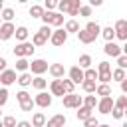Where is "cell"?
Listing matches in <instances>:
<instances>
[{
  "instance_id": "cell-44",
  "label": "cell",
  "mask_w": 127,
  "mask_h": 127,
  "mask_svg": "<svg viewBox=\"0 0 127 127\" xmlns=\"http://www.w3.org/2000/svg\"><path fill=\"white\" fill-rule=\"evenodd\" d=\"M117 64H119V69H125L127 67V56H119L117 58Z\"/></svg>"
},
{
  "instance_id": "cell-10",
  "label": "cell",
  "mask_w": 127,
  "mask_h": 127,
  "mask_svg": "<svg viewBox=\"0 0 127 127\" xmlns=\"http://www.w3.org/2000/svg\"><path fill=\"white\" fill-rule=\"evenodd\" d=\"M50 42H52V46H64V44L67 42V32H65V30H56V32H52Z\"/></svg>"
},
{
  "instance_id": "cell-42",
  "label": "cell",
  "mask_w": 127,
  "mask_h": 127,
  "mask_svg": "<svg viewBox=\"0 0 127 127\" xmlns=\"http://www.w3.org/2000/svg\"><path fill=\"white\" fill-rule=\"evenodd\" d=\"M6 101H8V89L2 87V89H0V107L6 105Z\"/></svg>"
},
{
  "instance_id": "cell-5",
  "label": "cell",
  "mask_w": 127,
  "mask_h": 127,
  "mask_svg": "<svg viewBox=\"0 0 127 127\" xmlns=\"http://www.w3.org/2000/svg\"><path fill=\"white\" fill-rule=\"evenodd\" d=\"M62 101H64V107H67V109H79V107L83 105V99H81L79 95H75V93H67V95H64Z\"/></svg>"
},
{
  "instance_id": "cell-7",
  "label": "cell",
  "mask_w": 127,
  "mask_h": 127,
  "mask_svg": "<svg viewBox=\"0 0 127 127\" xmlns=\"http://www.w3.org/2000/svg\"><path fill=\"white\" fill-rule=\"evenodd\" d=\"M97 107H99V111H101L103 115H109V113L113 111V107H115V101H113L111 95H109V97H101V99L97 101Z\"/></svg>"
},
{
  "instance_id": "cell-53",
  "label": "cell",
  "mask_w": 127,
  "mask_h": 127,
  "mask_svg": "<svg viewBox=\"0 0 127 127\" xmlns=\"http://www.w3.org/2000/svg\"><path fill=\"white\" fill-rule=\"evenodd\" d=\"M97 127H111V125H97Z\"/></svg>"
},
{
  "instance_id": "cell-25",
  "label": "cell",
  "mask_w": 127,
  "mask_h": 127,
  "mask_svg": "<svg viewBox=\"0 0 127 127\" xmlns=\"http://www.w3.org/2000/svg\"><path fill=\"white\" fill-rule=\"evenodd\" d=\"M89 117H91V109H87V107L81 105V107L77 109V119H79V121H85V119H89Z\"/></svg>"
},
{
  "instance_id": "cell-1",
  "label": "cell",
  "mask_w": 127,
  "mask_h": 127,
  "mask_svg": "<svg viewBox=\"0 0 127 127\" xmlns=\"http://www.w3.org/2000/svg\"><path fill=\"white\" fill-rule=\"evenodd\" d=\"M58 8H60V12H65L69 16H75V14H79L81 0H62V2H58Z\"/></svg>"
},
{
  "instance_id": "cell-4",
  "label": "cell",
  "mask_w": 127,
  "mask_h": 127,
  "mask_svg": "<svg viewBox=\"0 0 127 127\" xmlns=\"http://www.w3.org/2000/svg\"><path fill=\"white\" fill-rule=\"evenodd\" d=\"M97 79L101 83H109L111 81V65H109V62H99V65H97Z\"/></svg>"
},
{
  "instance_id": "cell-43",
  "label": "cell",
  "mask_w": 127,
  "mask_h": 127,
  "mask_svg": "<svg viewBox=\"0 0 127 127\" xmlns=\"http://www.w3.org/2000/svg\"><path fill=\"white\" fill-rule=\"evenodd\" d=\"M83 123H85V127H97V125H99V121H97V119H95L93 115H91L89 119H85Z\"/></svg>"
},
{
  "instance_id": "cell-21",
  "label": "cell",
  "mask_w": 127,
  "mask_h": 127,
  "mask_svg": "<svg viewBox=\"0 0 127 127\" xmlns=\"http://www.w3.org/2000/svg\"><path fill=\"white\" fill-rule=\"evenodd\" d=\"M28 28H24V26H20V28H16V32H14V36H16V40L22 44V42H26V38H28Z\"/></svg>"
},
{
  "instance_id": "cell-38",
  "label": "cell",
  "mask_w": 127,
  "mask_h": 127,
  "mask_svg": "<svg viewBox=\"0 0 127 127\" xmlns=\"http://www.w3.org/2000/svg\"><path fill=\"white\" fill-rule=\"evenodd\" d=\"M115 107L121 109V111H125V109H127V95H121V97L115 101Z\"/></svg>"
},
{
  "instance_id": "cell-3",
  "label": "cell",
  "mask_w": 127,
  "mask_h": 127,
  "mask_svg": "<svg viewBox=\"0 0 127 127\" xmlns=\"http://www.w3.org/2000/svg\"><path fill=\"white\" fill-rule=\"evenodd\" d=\"M42 20H44V26H62L64 24V14H60V12H44Z\"/></svg>"
},
{
  "instance_id": "cell-35",
  "label": "cell",
  "mask_w": 127,
  "mask_h": 127,
  "mask_svg": "<svg viewBox=\"0 0 127 127\" xmlns=\"http://www.w3.org/2000/svg\"><path fill=\"white\" fill-rule=\"evenodd\" d=\"M111 77H113V79H117V81L121 83V81L125 79V69H119V67H117V69H113V71H111Z\"/></svg>"
},
{
  "instance_id": "cell-46",
  "label": "cell",
  "mask_w": 127,
  "mask_h": 127,
  "mask_svg": "<svg viewBox=\"0 0 127 127\" xmlns=\"http://www.w3.org/2000/svg\"><path fill=\"white\" fill-rule=\"evenodd\" d=\"M111 115H113V119H121L125 113L121 111V109H117V107H113V111H111Z\"/></svg>"
},
{
  "instance_id": "cell-45",
  "label": "cell",
  "mask_w": 127,
  "mask_h": 127,
  "mask_svg": "<svg viewBox=\"0 0 127 127\" xmlns=\"http://www.w3.org/2000/svg\"><path fill=\"white\" fill-rule=\"evenodd\" d=\"M79 14H81V16H89V14H91V6H83V4H81Z\"/></svg>"
},
{
  "instance_id": "cell-16",
  "label": "cell",
  "mask_w": 127,
  "mask_h": 127,
  "mask_svg": "<svg viewBox=\"0 0 127 127\" xmlns=\"http://www.w3.org/2000/svg\"><path fill=\"white\" fill-rule=\"evenodd\" d=\"M34 103H36V105H40V107H50V105H52V95H48V93L40 91V93L34 97Z\"/></svg>"
},
{
  "instance_id": "cell-48",
  "label": "cell",
  "mask_w": 127,
  "mask_h": 127,
  "mask_svg": "<svg viewBox=\"0 0 127 127\" xmlns=\"http://www.w3.org/2000/svg\"><path fill=\"white\" fill-rule=\"evenodd\" d=\"M121 91H123V93H127V77L121 81Z\"/></svg>"
},
{
  "instance_id": "cell-30",
  "label": "cell",
  "mask_w": 127,
  "mask_h": 127,
  "mask_svg": "<svg viewBox=\"0 0 127 127\" xmlns=\"http://www.w3.org/2000/svg\"><path fill=\"white\" fill-rule=\"evenodd\" d=\"M64 30H65V32H75V34H77V32H79V24H77L75 20H67Z\"/></svg>"
},
{
  "instance_id": "cell-18",
  "label": "cell",
  "mask_w": 127,
  "mask_h": 127,
  "mask_svg": "<svg viewBox=\"0 0 127 127\" xmlns=\"http://www.w3.org/2000/svg\"><path fill=\"white\" fill-rule=\"evenodd\" d=\"M65 125V117L64 115H54V117H50L48 121H46V127H64Z\"/></svg>"
},
{
  "instance_id": "cell-24",
  "label": "cell",
  "mask_w": 127,
  "mask_h": 127,
  "mask_svg": "<svg viewBox=\"0 0 127 127\" xmlns=\"http://www.w3.org/2000/svg\"><path fill=\"white\" fill-rule=\"evenodd\" d=\"M46 85H48V81H46L44 77H40V75L32 79V87H34V89H38V91H42V89H44Z\"/></svg>"
},
{
  "instance_id": "cell-33",
  "label": "cell",
  "mask_w": 127,
  "mask_h": 127,
  "mask_svg": "<svg viewBox=\"0 0 127 127\" xmlns=\"http://www.w3.org/2000/svg\"><path fill=\"white\" fill-rule=\"evenodd\" d=\"M28 67H30V62H28L26 58H20V60L16 62V69H18V71H26Z\"/></svg>"
},
{
  "instance_id": "cell-55",
  "label": "cell",
  "mask_w": 127,
  "mask_h": 127,
  "mask_svg": "<svg viewBox=\"0 0 127 127\" xmlns=\"http://www.w3.org/2000/svg\"><path fill=\"white\" fill-rule=\"evenodd\" d=\"M0 127H4V125H2V119H0Z\"/></svg>"
},
{
  "instance_id": "cell-36",
  "label": "cell",
  "mask_w": 127,
  "mask_h": 127,
  "mask_svg": "<svg viewBox=\"0 0 127 127\" xmlns=\"http://www.w3.org/2000/svg\"><path fill=\"white\" fill-rule=\"evenodd\" d=\"M0 18H4V22H12V18H14V10H12V8H4Z\"/></svg>"
},
{
  "instance_id": "cell-32",
  "label": "cell",
  "mask_w": 127,
  "mask_h": 127,
  "mask_svg": "<svg viewBox=\"0 0 127 127\" xmlns=\"http://www.w3.org/2000/svg\"><path fill=\"white\" fill-rule=\"evenodd\" d=\"M97 105V99H95V95H85V99H83V107H87V109H93Z\"/></svg>"
},
{
  "instance_id": "cell-20",
  "label": "cell",
  "mask_w": 127,
  "mask_h": 127,
  "mask_svg": "<svg viewBox=\"0 0 127 127\" xmlns=\"http://www.w3.org/2000/svg\"><path fill=\"white\" fill-rule=\"evenodd\" d=\"M85 30H87L89 34H93L95 38H97V36L101 34V26H99L97 22H87V24H85Z\"/></svg>"
},
{
  "instance_id": "cell-12",
  "label": "cell",
  "mask_w": 127,
  "mask_h": 127,
  "mask_svg": "<svg viewBox=\"0 0 127 127\" xmlns=\"http://www.w3.org/2000/svg\"><path fill=\"white\" fill-rule=\"evenodd\" d=\"M48 71H50V75H52L54 79H62L64 73H65V67H64V64H50Z\"/></svg>"
},
{
  "instance_id": "cell-19",
  "label": "cell",
  "mask_w": 127,
  "mask_h": 127,
  "mask_svg": "<svg viewBox=\"0 0 127 127\" xmlns=\"http://www.w3.org/2000/svg\"><path fill=\"white\" fill-rule=\"evenodd\" d=\"M77 38H79V42H81V44H91V42H95V36H93V34H89L85 28L77 32Z\"/></svg>"
},
{
  "instance_id": "cell-37",
  "label": "cell",
  "mask_w": 127,
  "mask_h": 127,
  "mask_svg": "<svg viewBox=\"0 0 127 127\" xmlns=\"http://www.w3.org/2000/svg\"><path fill=\"white\" fill-rule=\"evenodd\" d=\"M62 85H64V89H65V95H67V93H73V87H75V85H73L71 79H62Z\"/></svg>"
},
{
  "instance_id": "cell-31",
  "label": "cell",
  "mask_w": 127,
  "mask_h": 127,
  "mask_svg": "<svg viewBox=\"0 0 127 127\" xmlns=\"http://www.w3.org/2000/svg\"><path fill=\"white\" fill-rule=\"evenodd\" d=\"M81 89H83V91H87V93H93V91L97 89V85H95V81H87V79H83Z\"/></svg>"
},
{
  "instance_id": "cell-41",
  "label": "cell",
  "mask_w": 127,
  "mask_h": 127,
  "mask_svg": "<svg viewBox=\"0 0 127 127\" xmlns=\"http://www.w3.org/2000/svg\"><path fill=\"white\" fill-rule=\"evenodd\" d=\"M16 97H18V101H20V103H24V101L32 99V97H30V93H28V91H24V89H22V91H18V95H16Z\"/></svg>"
},
{
  "instance_id": "cell-27",
  "label": "cell",
  "mask_w": 127,
  "mask_h": 127,
  "mask_svg": "<svg viewBox=\"0 0 127 127\" xmlns=\"http://www.w3.org/2000/svg\"><path fill=\"white\" fill-rule=\"evenodd\" d=\"M101 36L105 38V42H113L115 32H113V28H111V26H107V28H103V30H101Z\"/></svg>"
},
{
  "instance_id": "cell-17",
  "label": "cell",
  "mask_w": 127,
  "mask_h": 127,
  "mask_svg": "<svg viewBox=\"0 0 127 127\" xmlns=\"http://www.w3.org/2000/svg\"><path fill=\"white\" fill-rule=\"evenodd\" d=\"M50 89H52V95H58V97H64L65 95V89L62 85V79H54L50 83Z\"/></svg>"
},
{
  "instance_id": "cell-2",
  "label": "cell",
  "mask_w": 127,
  "mask_h": 127,
  "mask_svg": "<svg viewBox=\"0 0 127 127\" xmlns=\"http://www.w3.org/2000/svg\"><path fill=\"white\" fill-rule=\"evenodd\" d=\"M50 38H52V28H50V26H42V28L34 34V38H32V46H44Z\"/></svg>"
},
{
  "instance_id": "cell-54",
  "label": "cell",
  "mask_w": 127,
  "mask_h": 127,
  "mask_svg": "<svg viewBox=\"0 0 127 127\" xmlns=\"http://www.w3.org/2000/svg\"><path fill=\"white\" fill-rule=\"evenodd\" d=\"M121 127H127V121H125V123H123V125H121Z\"/></svg>"
},
{
  "instance_id": "cell-50",
  "label": "cell",
  "mask_w": 127,
  "mask_h": 127,
  "mask_svg": "<svg viewBox=\"0 0 127 127\" xmlns=\"http://www.w3.org/2000/svg\"><path fill=\"white\" fill-rule=\"evenodd\" d=\"M91 6H101V0H91Z\"/></svg>"
},
{
  "instance_id": "cell-29",
  "label": "cell",
  "mask_w": 127,
  "mask_h": 127,
  "mask_svg": "<svg viewBox=\"0 0 127 127\" xmlns=\"http://www.w3.org/2000/svg\"><path fill=\"white\" fill-rule=\"evenodd\" d=\"M97 95H103V97H109L111 95V87L107 85V83H101V85H97Z\"/></svg>"
},
{
  "instance_id": "cell-26",
  "label": "cell",
  "mask_w": 127,
  "mask_h": 127,
  "mask_svg": "<svg viewBox=\"0 0 127 127\" xmlns=\"http://www.w3.org/2000/svg\"><path fill=\"white\" fill-rule=\"evenodd\" d=\"M44 12H46V10H44L42 6H38V4H34V6L30 8V16H32V18H42Z\"/></svg>"
},
{
  "instance_id": "cell-57",
  "label": "cell",
  "mask_w": 127,
  "mask_h": 127,
  "mask_svg": "<svg viewBox=\"0 0 127 127\" xmlns=\"http://www.w3.org/2000/svg\"><path fill=\"white\" fill-rule=\"evenodd\" d=\"M0 26H2V22H0Z\"/></svg>"
},
{
  "instance_id": "cell-58",
  "label": "cell",
  "mask_w": 127,
  "mask_h": 127,
  "mask_svg": "<svg viewBox=\"0 0 127 127\" xmlns=\"http://www.w3.org/2000/svg\"><path fill=\"white\" fill-rule=\"evenodd\" d=\"M0 115H2V111H0Z\"/></svg>"
},
{
  "instance_id": "cell-39",
  "label": "cell",
  "mask_w": 127,
  "mask_h": 127,
  "mask_svg": "<svg viewBox=\"0 0 127 127\" xmlns=\"http://www.w3.org/2000/svg\"><path fill=\"white\" fill-rule=\"evenodd\" d=\"M2 125H4V127H16L18 123H16V119H14L12 115H6V117L2 119Z\"/></svg>"
},
{
  "instance_id": "cell-51",
  "label": "cell",
  "mask_w": 127,
  "mask_h": 127,
  "mask_svg": "<svg viewBox=\"0 0 127 127\" xmlns=\"http://www.w3.org/2000/svg\"><path fill=\"white\" fill-rule=\"evenodd\" d=\"M121 52H125V56H127V42H125V46L121 48Z\"/></svg>"
},
{
  "instance_id": "cell-49",
  "label": "cell",
  "mask_w": 127,
  "mask_h": 127,
  "mask_svg": "<svg viewBox=\"0 0 127 127\" xmlns=\"http://www.w3.org/2000/svg\"><path fill=\"white\" fill-rule=\"evenodd\" d=\"M4 69H6V60H4V58H0V73H2Z\"/></svg>"
},
{
  "instance_id": "cell-6",
  "label": "cell",
  "mask_w": 127,
  "mask_h": 127,
  "mask_svg": "<svg viewBox=\"0 0 127 127\" xmlns=\"http://www.w3.org/2000/svg\"><path fill=\"white\" fill-rule=\"evenodd\" d=\"M34 46L30 44V42H22V44H18L16 48H14V56L20 60V58H26V56H32L34 54Z\"/></svg>"
},
{
  "instance_id": "cell-9",
  "label": "cell",
  "mask_w": 127,
  "mask_h": 127,
  "mask_svg": "<svg viewBox=\"0 0 127 127\" xmlns=\"http://www.w3.org/2000/svg\"><path fill=\"white\" fill-rule=\"evenodd\" d=\"M14 32H16V26H14L12 22H4V24L0 26V40H2V42L10 40V38L14 36Z\"/></svg>"
},
{
  "instance_id": "cell-28",
  "label": "cell",
  "mask_w": 127,
  "mask_h": 127,
  "mask_svg": "<svg viewBox=\"0 0 127 127\" xmlns=\"http://www.w3.org/2000/svg\"><path fill=\"white\" fill-rule=\"evenodd\" d=\"M18 83H20L22 87H28V85H32V75L24 71V73H22V75L18 77Z\"/></svg>"
},
{
  "instance_id": "cell-8",
  "label": "cell",
  "mask_w": 127,
  "mask_h": 127,
  "mask_svg": "<svg viewBox=\"0 0 127 127\" xmlns=\"http://www.w3.org/2000/svg\"><path fill=\"white\" fill-rule=\"evenodd\" d=\"M113 32H115V38H119V40H125L127 42V20H117L115 22V26H113Z\"/></svg>"
},
{
  "instance_id": "cell-23",
  "label": "cell",
  "mask_w": 127,
  "mask_h": 127,
  "mask_svg": "<svg viewBox=\"0 0 127 127\" xmlns=\"http://www.w3.org/2000/svg\"><path fill=\"white\" fill-rule=\"evenodd\" d=\"M32 125H34V127H44V125H46V115H44V113H34Z\"/></svg>"
},
{
  "instance_id": "cell-47",
  "label": "cell",
  "mask_w": 127,
  "mask_h": 127,
  "mask_svg": "<svg viewBox=\"0 0 127 127\" xmlns=\"http://www.w3.org/2000/svg\"><path fill=\"white\" fill-rule=\"evenodd\" d=\"M16 127H32V123H30V121H18Z\"/></svg>"
},
{
  "instance_id": "cell-40",
  "label": "cell",
  "mask_w": 127,
  "mask_h": 127,
  "mask_svg": "<svg viewBox=\"0 0 127 127\" xmlns=\"http://www.w3.org/2000/svg\"><path fill=\"white\" fill-rule=\"evenodd\" d=\"M34 105H36V103H34V99H28V101L20 103V109H22V111H32V109H34Z\"/></svg>"
},
{
  "instance_id": "cell-11",
  "label": "cell",
  "mask_w": 127,
  "mask_h": 127,
  "mask_svg": "<svg viewBox=\"0 0 127 127\" xmlns=\"http://www.w3.org/2000/svg\"><path fill=\"white\" fill-rule=\"evenodd\" d=\"M48 62L46 60H34L32 64H30V69H32V73H36V77L38 75H42L44 71H48Z\"/></svg>"
},
{
  "instance_id": "cell-14",
  "label": "cell",
  "mask_w": 127,
  "mask_h": 127,
  "mask_svg": "<svg viewBox=\"0 0 127 127\" xmlns=\"http://www.w3.org/2000/svg\"><path fill=\"white\" fill-rule=\"evenodd\" d=\"M69 79L73 81V85L83 83V69H81V67H77V65L69 67Z\"/></svg>"
},
{
  "instance_id": "cell-13",
  "label": "cell",
  "mask_w": 127,
  "mask_h": 127,
  "mask_svg": "<svg viewBox=\"0 0 127 127\" xmlns=\"http://www.w3.org/2000/svg\"><path fill=\"white\" fill-rule=\"evenodd\" d=\"M14 81H18V77H16V69H4V71L0 73V83L10 85V83H14Z\"/></svg>"
},
{
  "instance_id": "cell-56",
  "label": "cell",
  "mask_w": 127,
  "mask_h": 127,
  "mask_svg": "<svg viewBox=\"0 0 127 127\" xmlns=\"http://www.w3.org/2000/svg\"><path fill=\"white\" fill-rule=\"evenodd\" d=\"M123 113H125V115H127V109H125V111H123Z\"/></svg>"
},
{
  "instance_id": "cell-34",
  "label": "cell",
  "mask_w": 127,
  "mask_h": 127,
  "mask_svg": "<svg viewBox=\"0 0 127 127\" xmlns=\"http://www.w3.org/2000/svg\"><path fill=\"white\" fill-rule=\"evenodd\" d=\"M83 79H87V81H95V79H97V71L91 69V67L85 69V71H83Z\"/></svg>"
},
{
  "instance_id": "cell-52",
  "label": "cell",
  "mask_w": 127,
  "mask_h": 127,
  "mask_svg": "<svg viewBox=\"0 0 127 127\" xmlns=\"http://www.w3.org/2000/svg\"><path fill=\"white\" fill-rule=\"evenodd\" d=\"M2 10H4V2L0 0V12H2Z\"/></svg>"
},
{
  "instance_id": "cell-22",
  "label": "cell",
  "mask_w": 127,
  "mask_h": 127,
  "mask_svg": "<svg viewBox=\"0 0 127 127\" xmlns=\"http://www.w3.org/2000/svg\"><path fill=\"white\" fill-rule=\"evenodd\" d=\"M89 65H91V56H89V54H81V56H79V62H77V67L89 69Z\"/></svg>"
},
{
  "instance_id": "cell-15",
  "label": "cell",
  "mask_w": 127,
  "mask_h": 127,
  "mask_svg": "<svg viewBox=\"0 0 127 127\" xmlns=\"http://www.w3.org/2000/svg\"><path fill=\"white\" fill-rule=\"evenodd\" d=\"M103 52H105L107 56H111V58H119V56H121V46H117L115 42H107L105 48H103Z\"/></svg>"
}]
</instances>
